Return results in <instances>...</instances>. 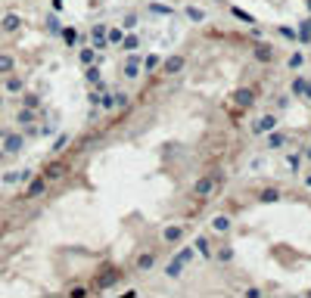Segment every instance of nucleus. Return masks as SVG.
I'll return each mask as SVG.
<instances>
[{
  "label": "nucleus",
  "mask_w": 311,
  "mask_h": 298,
  "mask_svg": "<svg viewBox=\"0 0 311 298\" xmlns=\"http://www.w3.org/2000/svg\"><path fill=\"white\" fill-rule=\"evenodd\" d=\"M218 187H221V174H205V177H199L196 180V187H193V193H196L199 199H212L215 193H218Z\"/></svg>",
  "instance_id": "f257e3e1"
},
{
  "label": "nucleus",
  "mask_w": 311,
  "mask_h": 298,
  "mask_svg": "<svg viewBox=\"0 0 311 298\" xmlns=\"http://www.w3.org/2000/svg\"><path fill=\"white\" fill-rule=\"evenodd\" d=\"M22 149H25V137L6 131V134H3V143H0V152H3V155H19Z\"/></svg>",
  "instance_id": "f03ea898"
},
{
  "label": "nucleus",
  "mask_w": 311,
  "mask_h": 298,
  "mask_svg": "<svg viewBox=\"0 0 311 298\" xmlns=\"http://www.w3.org/2000/svg\"><path fill=\"white\" fill-rule=\"evenodd\" d=\"M230 102H234V106H240V109H249L252 102H255V94H252L249 87H240V90H234V94H230Z\"/></svg>",
  "instance_id": "7ed1b4c3"
},
{
  "label": "nucleus",
  "mask_w": 311,
  "mask_h": 298,
  "mask_svg": "<svg viewBox=\"0 0 311 298\" xmlns=\"http://www.w3.org/2000/svg\"><path fill=\"white\" fill-rule=\"evenodd\" d=\"M28 180H31V183H28V190H25V199H38L41 193L47 190V177L41 174V177H28Z\"/></svg>",
  "instance_id": "20e7f679"
},
{
  "label": "nucleus",
  "mask_w": 311,
  "mask_h": 298,
  "mask_svg": "<svg viewBox=\"0 0 311 298\" xmlns=\"http://www.w3.org/2000/svg\"><path fill=\"white\" fill-rule=\"evenodd\" d=\"M184 65H187V56H184V53H178V56H168V59L162 62L165 75H178V72H181Z\"/></svg>",
  "instance_id": "39448f33"
},
{
  "label": "nucleus",
  "mask_w": 311,
  "mask_h": 298,
  "mask_svg": "<svg viewBox=\"0 0 311 298\" xmlns=\"http://www.w3.org/2000/svg\"><path fill=\"white\" fill-rule=\"evenodd\" d=\"M6 81H3V87H6V94H22L25 90V78H19L16 72H9V75H3Z\"/></svg>",
  "instance_id": "423d86ee"
},
{
  "label": "nucleus",
  "mask_w": 311,
  "mask_h": 298,
  "mask_svg": "<svg viewBox=\"0 0 311 298\" xmlns=\"http://www.w3.org/2000/svg\"><path fill=\"white\" fill-rule=\"evenodd\" d=\"M19 28H22V16H16V13H6L3 19H0V31L13 34V31H19Z\"/></svg>",
  "instance_id": "0eeeda50"
},
{
  "label": "nucleus",
  "mask_w": 311,
  "mask_h": 298,
  "mask_svg": "<svg viewBox=\"0 0 311 298\" xmlns=\"http://www.w3.org/2000/svg\"><path fill=\"white\" fill-rule=\"evenodd\" d=\"M137 75H140V56L128 53L124 56V78H137Z\"/></svg>",
  "instance_id": "6e6552de"
},
{
  "label": "nucleus",
  "mask_w": 311,
  "mask_h": 298,
  "mask_svg": "<svg viewBox=\"0 0 311 298\" xmlns=\"http://www.w3.org/2000/svg\"><path fill=\"white\" fill-rule=\"evenodd\" d=\"M62 174H65V165H62V162H50L47 168H44V177H47V183H50V180H62Z\"/></svg>",
  "instance_id": "1a4fd4ad"
},
{
  "label": "nucleus",
  "mask_w": 311,
  "mask_h": 298,
  "mask_svg": "<svg viewBox=\"0 0 311 298\" xmlns=\"http://www.w3.org/2000/svg\"><path fill=\"white\" fill-rule=\"evenodd\" d=\"M156 267V251H143V255H137V270H153Z\"/></svg>",
  "instance_id": "9d476101"
},
{
  "label": "nucleus",
  "mask_w": 311,
  "mask_h": 298,
  "mask_svg": "<svg viewBox=\"0 0 311 298\" xmlns=\"http://www.w3.org/2000/svg\"><path fill=\"white\" fill-rule=\"evenodd\" d=\"M159 65H162V56H159V53H149V56H143V59H140V68H143L146 75H149V72H156Z\"/></svg>",
  "instance_id": "9b49d317"
},
{
  "label": "nucleus",
  "mask_w": 311,
  "mask_h": 298,
  "mask_svg": "<svg viewBox=\"0 0 311 298\" xmlns=\"http://www.w3.org/2000/svg\"><path fill=\"white\" fill-rule=\"evenodd\" d=\"M34 118H38V109H28V106H22L19 112H16V121L25 128V124H34Z\"/></svg>",
  "instance_id": "f8f14e48"
},
{
  "label": "nucleus",
  "mask_w": 311,
  "mask_h": 298,
  "mask_svg": "<svg viewBox=\"0 0 311 298\" xmlns=\"http://www.w3.org/2000/svg\"><path fill=\"white\" fill-rule=\"evenodd\" d=\"M9 72H16V56L0 53V78H3V75H9Z\"/></svg>",
  "instance_id": "ddd939ff"
},
{
  "label": "nucleus",
  "mask_w": 311,
  "mask_h": 298,
  "mask_svg": "<svg viewBox=\"0 0 311 298\" xmlns=\"http://www.w3.org/2000/svg\"><path fill=\"white\" fill-rule=\"evenodd\" d=\"M119 44H122V50H124V53H134L137 47H140V38H137V34H122V41H119Z\"/></svg>",
  "instance_id": "4468645a"
},
{
  "label": "nucleus",
  "mask_w": 311,
  "mask_h": 298,
  "mask_svg": "<svg viewBox=\"0 0 311 298\" xmlns=\"http://www.w3.org/2000/svg\"><path fill=\"white\" fill-rule=\"evenodd\" d=\"M90 41H94V50H97V47H100V50L106 47V25H97L94 31H90Z\"/></svg>",
  "instance_id": "2eb2a0df"
},
{
  "label": "nucleus",
  "mask_w": 311,
  "mask_h": 298,
  "mask_svg": "<svg viewBox=\"0 0 311 298\" xmlns=\"http://www.w3.org/2000/svg\"><path fill=\"white\" fill-rule=\"evenodd\" d=\"M274 128H277V118H274V115H264V118L255 124V134H271Z\"/></svg>",
  "instance_id": "dca6fc26"
},
{
  "label": "nucleus",
  "mask_w": 311,
  "mask_h": 298,
  "mask_svg": "<svg viewBox=\"0 0 311 298\" xmlns=\"http://www.w3.org/2000/svg\"><path fill=\"white\" fill-rule=\"evenodd\" d=\"M212 230H215V233H227V230H230V217H227V214L212 217Z\"/></svg>",
  "instance_id": "f3484780"
},
{
  "label": "nucleus",
  "mask_w": 311,
  "mask_h": 298,
  "mask_svg": "<svg viewBox=\"0 0 311 298\" xmlns=\"http://www.w3.org/2000/svg\"><path fill=\"white\" fill-rule=\"evenodd\" d=\"M255 59H258V62H271V59H274V47H268V44H258V47H255Z\"/></svg>",
  "instance_id": "a211bd4d"
},
{
  "label": "nucleus",
  "mask_w": 311,
  "mask_h": 298,
  "mask_svg": "<svg viewBox=\"0 0 311 298\" xmlns=\"http://www.w3.org/2000/svg\"><path fill=\"white\" fill-rule=\"evenodd\" d=\"M193 248H196L202 258H209V255H212V246H209V239H205V236H196V239H193Z\"/></svg>",
  "instance_id": "6ab92c4d"
},
{
  "label": "nucleus",
  "mask_w": 311,
  "mask_h": 298,
  "mask_svg": "<svg viewBox=\"0 0 311 298\" xmlns=\"http://www.w3.org/2000/svg\"><path fill=\"white\" fill-rule=\"evenodd\" d=\"M165 243H181L184 239V227H165Z\"/></svg>",
  "instance_id": "aec40b11"
},
{
  "label": "nucleus",
  "mask_w": 311,
  "mask_h": 298,
  "mask_svg": "<svg viewBox=\"0 0 311 298\" xmlns=\"http://www.w3.org/2000/svg\"><path fill=\"white\" fill-rule=\"evenodd\" d=\"M268 146H271V149H283V146H286V137H283L277 128H274L271 137H268Z\"/></svg>",
  "instance_id": "412c9836"
},
{
  "label": "nucleus",
  "mask_w": 311,
  "mask_h": 298,
  "mask_svg": "<svg viewBox=\"0 0 311 298\" xmlns=\"http://www.w3.org/2000/svg\"><path fill=\"white\" fill-rule=\"evenodd\" d=\"M22 106H28V109H41V97L38 94H25V90H22Z\"/></svg>",
  "instance_id": "4be33fe9"
},
{
  "label": "nucleus",
  "mask_w": 311,
  "mask_h": 298,
  "mask_svg": "<svg viewBox=\"0 0 311 298\" xmlns=\"http://www.w3.org/2000/svg\"><path fill=\"white\" fill-rule=\"evenodd\" d=\"M184 267H187V264H181V261L175 258V261H171V264L165 267V277H171V280H178V277H181V273H184Z\"/></svg>",
  "instance_id": "5701e85b"
},
{
  "label": "nucleus",
  "mask_w": 311,
  "mask_h": 298,
  "mask_svg": "<svg viewBox=\"0 0 311 298\" xmlns=\"http://www.w3.org/2000/svg\"><path fill=\"white\" fill-rule=\"evenodd\" d=\"M60 34H62V41L68 44V47H75V44H78V41H81V34H78L75 28H62Z\"/></svg>",
  "instance_id": "b1692460"
},
{
  "label": "nucleus",
  "mask_w": 311,
  "mask_h": 298,
  "mask_svg": "<svg viewBox=\"0 0 311 298\" xmlns=\"http://www.w3.org/2000/svg\"><path fill=\"white\" fill-rule=\"evenodd\" d=\"M84 75H87V81H90V84H100V78H103V75H100V68H97V62L84 65Z\"/></svg>",
  "instance_id": "393cba45"
},
{
  "label": "nucleus",
  "mask_w": 311,
  "mask_h": 298,
  "mask_svg": "<svg viewBox=\"0 0 311 298\" xmlns=\"http://www.w3.org/2000/svg\"><path fill=\"white\" fill-rule=\"evenodd\" d=\"M78 59H81V65H90V62H97V50H94V47H84L81 53H78Z\"/></svg>",
  "instance_id": "a878e982"
},
{
  "label": "nucleus",
  "mask_w": 311,
  "mask_h": 298,
  "mask_svg": "<svg viewBox=\"0 0 311 298\" xmlns=\"http://www.w3.org/2000/svg\"><path fill=\"white\" fill-rule=\"evenodd\" d=\"M193 255H196V248H193V246H184V248L178 251V261H181V264H190Z\"/></svg>",
  "instance_id": "bb28decb"
},
{
  "label": "nucleus",
  "mask_w": 311,
  "mask_h": 298,
  "mask_svg": "<svg viewBox=\"0 0 311 298\" xmlns=\"http://www.w3.org/2000/svg\"><path fill=\"white\" fill-rule=\"evenodd\" d=\"M115 280H119V270H106V273H103V280H97V286H100V289H106V286H112Z\"/></svg>",
  "instance_id": "cd10ccee"
},
{
  "label": "nucleus",
  "mask_w": 311,
  "mask_h": 298,
  "mask_svg": "<svg viewBox=\"0 0 311 298\" xmlns=\"http://www.w3.org/2000/svg\"><path fill=\"white\" fill-rule=\"evenodd\" d=\"M305 90H308V81H305V78H302V75L293 78V94H296V97H305Z\"/></svg>",
  "instance_id": "c85d7f7f"
},
{
  "label": "nucleus",
  "mask_w": 311,
  "mask_h": 298,
  "mask_svg": "<svg viewBox=\"0 0 311 298\" xmlns=\"http://www.w3.org/2000/svg\"><path fill=\"white\" fill-rule=\"evenodd\" d=\"M97 106H100V109H115V97H112V94H103V97L97 99Z\"/></svg>",
  "instance_id": "c756f323"
},
{
  "label": "nucleus",
  "mask_w": 311,
  "mask_h": 298,
  "mask_svg": "<svg viewBox=\"0 0 311 298\" xmlns=\"http://www.w3.org/2000/svg\"><path fill=\"white\" fill-rule=\"evenodd\" d=\"M258 199H261V202H277V199H280V193H277V190H261V193H258Z\"/></svg>",
  "instance_id": "7c9ffc66"
},
{
  "label": "nucleus",
  "mask_w": 311,
  "mask_h": 298,
  "mask_svg": "<svg viewBox=\"0 0 311 298\" xmlns=\"http://www.w3.org/2000/svg\"><path fill=\"white\" fill-rule=\"evenodd\" d=\"M65 146H68V134H60V137H56V143H53V152H62Z\"/></svg>",
  "instance_id": "2f4dec72"
},
{
  "label": "nucleus",
  "mask_w": 311,
  "mask_h": 298,
  "mask_svg": "<svg viewBox=\"0 0 311 298\" xmlns=\"http://www.w3.org/2000/svg\"><path fill=\"white\" fill-rule=\"evenodd\" d=\"M187 19H193V22H202V19H205V13H202V9H196V6H187Z\"/></svg>",
  "instance_id": "473e14b6"
},
{
  "label": "nucleus",
  "mask_w": 311,
  "mask_h": 298,
  "mask_svg": "<svg viewBox=\"0 0 311 298\" xmlns=\"http://www.w3.org/2000/svg\"><path fill=\"white\" fill-rule=\"evenodd\" d=\"M106 41L109 44H119L122 41V28H106Z\"/></svg>",
  "instance_id": "72a5a7b5"
},
{
  "label": "nucleus",
  "mask_w": 311,
  "mask_h": 298,
  "mask_svg": "<svg viewBox=\"0 0 311 298\" xmlns=\"http://www.w3.org/2000/svg\"><path fill=\"white\" fill-rule=\"evenodd\" d=\"M47 31H50V34H60V31H62V25H60V19H53V16H47Z\"/></svg>",
  "instance_id": "f704fd0d"
},
{
  "label": "nucleus",
  "mask_w": 311,
  "mask_h": 298,
  "mask_svg": "<svg viewBox=\"0 0 311 298\" xmlns=\"http://www.w3.org/2000/svg\"><path fill=\"white\" fill-rule=\"evenodd\" d=\"M302 62H305L302 53H293V56H290V68H302Z\"/></svg>",
  "instance_id": "c9c22d12"
},
{
  "label": "nucleus",
  "mask_w": 311,
  "mask_h": 298,
  "mask_svg": "<svg viewBox=\"0 0 311 298\" xmlns=\"http://www.w3.org/2000/svg\"><path fill=\"white\" fill-rule=\"evenodd\" d=\"M286 162H290V168L296 171L299 165H302V155H296V152H290V155H286Z\"/></svg>",
  "instance_id": "e433bc0d"
},
{
  "label": "nucleus",
  "mask_w": 311,
  "mask_h": 298,
  "mask_svg": "<svg viewBox=\"0 0 311 298\" xmlns=\"http://www.w3.org/2000/svg\"><path fill=\"white\" fill-rule=\"evenodd\" d=\"M215 255H218V261H230V258H234V251H230V248H218Z\"/></svg>",
  "instance_id": "4c0bfd02"
},
{
  "label": "nucleus",
  "mask_w": 311,
  "mask_h": 298,
  "mask_svg": "<svg viewBox=\"0 0 311 298\" xmlns=\"http://www.w3.org/2000/svg\"><path fill=\"white\" fill-rule=\"evenodd\" d=\"M149 9H153V13H159V16H168V13H171V9L162 6V3H149Z\"/></svg>",
  "instance_id": "58836bf2"
},
{
  "label": "nucleus",
  "mask_w": 311,
  "mask_h": 298,
  "mask_svg": "<svg viewBox=\"0 0 311 298\" xmlns=\"http://www.w3.org/2000/svg\"><path fill=\"white\" fill-rule=\"evenodd\" d=\"M280 38H286V41H293V38H296V31H293V28H286V25H280Z\"/></svg>",
  "instance_id": "ea45409f"
},
{
  "label": "nucleus",
  "mask_w": 311,
  "mask_h": 298,
  "mask_svg": "<svg viewBox=\"0 0 311 298\" xmlns=\"http://www.w3.org/2000/svg\"><path fill=\"white\" fill-rule=\"evenodd\" d=\"M115 97V106H128V97H124V94H112Z\"/></svg>",
  "instance_id": "a19ab883"
},
{
  "label": "nucleus",
  "mask_w": 311,
  "mask_h": 298,
  "mask_svg": "<svg viewBox=\"0 0 311 298\" xmlns=\"http://www.w3.org/2000/svg\"><path fill=\"white\" fill-rule=\"evenodd\" d=\"M137 25V16H124V28H134Z\"/></svg>",
  "instance_id": "79ce46f5"
},
{
  "label": "nucleus",
  "mask_w": 311,
  "mask_h": 298,
  "mask_svg": "<svg viewBox=\"0 0 311 298\" xmlns=\"http://www.w3.org/2000/svg\"><path fill=\"white\" fill-rule=\"evenodd\" d=\"M68 295H72V298H81V295H87V289H81V286H78V289H72Z\"/></svg>",
  "instance_id": "37998d69"
},
{
  "label": "nucleus",
  "mask_w": 311,
  "mask_h": 298,
  "mask_svg": "<svg viewBox=\"0 0 311 298\" xmlns=\"http://www.w3.org/2000/svg\"><path fill=\"white\" fill-rule=\"evenodd\" d=\"M305 99H311V81H308V90H305Z\"/></svg>",
  "instance_id": "c03bdc74"
},
{
  "label": "nucleus",
  "mask_w": 311,
  "mask_h": 298,
  "mask_svg": "<svg viewBox=\"0 0 311 298\" xmlns=\"http://www.w3.org/2000/svg\"><path fill=\"white\" fill-rule=\"evenodd\" d=\"M0 106H3V94H0Z\"/></svg>",
  "instance_id": "a18cd8bd"
},
{
  "label": "nucleus",
  "mask_w": 311,
  "mask_h": 298,
  "mask_svg": "<svg viewBox=\"0 0 311 298\" xmlns=\"http://www.w3.org/2000/svg\"><path fill=\"white\" fill-rule=\"evenodd\" d=\"M308 158H311V146H308Z\"/></svg>",
  "instance_id": "49530a36"
},
{
  "label": "nucleus",
  "mask_w": 311,
  "mask_h": 298,
  "mask_svg": "<svg viewBox=\"0 0 311 298\" xmlns=\"http://www.w3.org/2000/svg\"><path fill=\"white\" fill-rule=\"evenodd\" d=\"M305 183H308V187H311V177H308V180H305Z\"/></svg>",
  "instance_id": "de8ad7c7"
},
{
  "label": "nucleus",
  "mask_w": 311,
  "mask_h": 298,
  "mask_svg": "<svg viewBox=\"0 0 311 298\" xmlns=\"http://www.w3.org/2000/svg\"><path fill=\"white\" fill-rule=\"evenodd\" d=\"M0 239H3V230H0Z\"/></svg>",
  "instance_id": "09e8293b"
}]
</instances>
